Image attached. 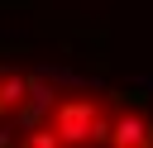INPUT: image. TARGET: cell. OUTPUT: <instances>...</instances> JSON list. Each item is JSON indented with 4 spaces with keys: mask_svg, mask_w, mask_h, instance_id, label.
<instances>
[{
    "mask_svg": "<svg viewBox=\"0 0 153 148\" xmlns=\"http://www.w3.org/2000/svg\"><path fill=\"white\" fill-rule=\"evenodd\" d=\"M0 148H153V100L38 62H0Z\"/></svg>",
    "mask_w": 153,
    "mask_h": 148,
    "instance_id": "1",
    "label": "cell"
}]
</instances>
